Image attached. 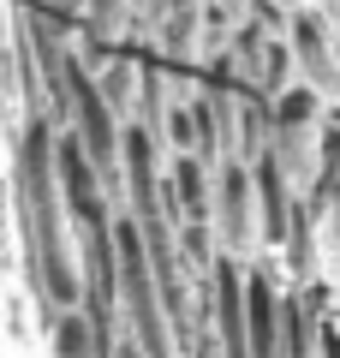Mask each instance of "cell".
<instances>
[{
	"label": "cell",
	"mask_w": 340,
	"mask_h": 358,
	"mask_svg": "<svg viewBox=\"0 0 340 358\" xmlns=\"http://www.w3.org/2000/svg\"><path fill=\"white\" fill-rule=\"evenodd\" d=\"M209 227L221 257H263V209H257V173L245 155H227L215 162V209H209Z\"/></svg>",
	"instance_id": "cell-1"
},
{
	"label": "cell",
	"mask_w": 340,
	"mask_h": 358,
	"mask_svg": "<svg viewBox=\"0 0 340 358\" xmlns=\"http://www.w3.org/2000/svg\"><path fill=\"white\" fill-rule=\"evenodd\" d=\"M287 48H292V66H299V84L323 90L328 102L340 96V54H334V18L323 6H299L287 18Z\"/></svg>",
	"instance_id": "cell-2"
},
{
	"label": "cell",
	"mask_w": 340,
	"mask_h": 358,
	"mask_svg": "<svg viewBox=\"0 0 340 358\" xmlns=\"http://www.w3.org/2000/svg\"><path fill=\"white\" fill-rule=\"evenodd\" d=\"M281 293L269 257L245 263V334H251V358H281Z\"/></svg>",
	"instance_id": "cell-3"
},
{
	"label": "cell",
	"mask_w": 340,
	"mask_h": 358,
	"mask_svg": "<svg viewBox=\"0 0 340 358\" xmlns=\"http://www.w3.org/2000/svg\"><path fill=\"white\" fill-rule=\"evenodd\" d=\"M96 90H101V102H108L120 120H138V102H143V66H138V54L120 48L108 66H96Z\"/></svg>",
	"instance_id": "cell-4"
},
{
	"label": "cell",
	"mask_w": 340,
	"mask_h": 358,
	"mask_svg": "<svg viewBox=\"0 0 340 358\" xmlns=\"http://www.w3.org/2000/svg\"><path fill=\"white\" fill-rule=\"evenodd\" d=\"M191 6H203V0H138V24L150 30L162 13H191Z\"/></svg>",
	"instance_id": "cell-5"
},
{
	"label": "cell",
	"mask_w": 340,
	"mask_h": 358,
	"mask_svg": "<svg viewBox=\"0 0 340 358\" xmlns=\"http://www.w3.org/2000/svg\"><path fill=\"white\" fill-rule=\"evenodd\" d=\"M334 54H340V13H334Z\"/></svg>",
	"instance_id": "cell-6"
},
{
	"label": "cell",
	"mask_w": 340,
	"mask_h": 358,
	"mask_svg": "<svg viewBox=\"0 0 340 358\" xmlns=\"http://www.w3.org/2000/svg\"><path fill=\"white\" fill-rule=\"evenodd\" d=\"M227 6H239V13H245V0H227Z\"/></svg>",
	"instance_id": "cell-7"
}]
</instances>
